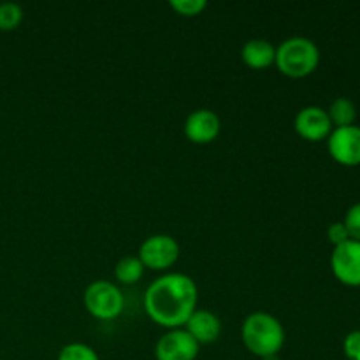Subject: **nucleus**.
<instances>
[{"mask_svg":"<svg viewBox=\"0 0 360 360\" xmlns=\"http://www.w3.org/2000/svg\"><path fill=\"white\" fill-rule=\"evenodd\" d=\"M137 257L144 267L164 271L179 259V245L172 236L155 234L144 239Z\"/></svg>","mask_w":360,"mask_h":360,"instance_id":"5","label":"nucleus"},{"mask_svg":"<svg viewBox=\"0 0 360 360\" xmlns=\"http://www.w3.org/2000/svg\"><path fill=\"white\" fill-rule=\"evenodd\" d=\"M58 360H101L97 352L84 343H70L60 350Z\"/></svg>","mask_w":360,"mask_h":360,"instance_id":"16","label":"nucleus"},{"mask_svg":"<svg viewBox=\"0 0 360 360\" xmlns=\"http://www.w3.org/2000/svg\"><path fill=\"white\" fill-rule=\"evenodd\" d=\"M83 301L88 313L98 320L116 319L125 306L122 290L115 283L105 280H97L88 285Z\"/></svg>","mask_w":360,"mask_h":360,"instance_id":"4","label":"nucleus"},{"mask_svg":"<svg viewBox=\"0 0 360 360\" xmlns=\"http://www.w3.org/2000/svg\"><path fill=\"white\" fill-rule=\"evenodd\" d=\"M185 329L199 345H210L220 338L221 322L210 309H195L186 320Z\"/></svg>","mask_w":360,"mask_h":360,"instance_id":"11","label":"nucleus"},{"mask_svg":"<svg viewBox=\"0 0 360 360\" xmlns=\"http://www.w3.org/2000/svg\"><path fill=\"white\" fill-rule=\"evenodd\" d=\"M171 7L183 16H197L207 7L206 0H171Z\"/></svg>","mask_w":360,"mask_h":360,"instance_id":"17","label":"nucleus"},{"mask_svg":"<svg viewBox=\"0 0 360 360\" xmlns=\"http://www.w3.org/2000/svg\"><path fill=\"white\" fill-rule=\"evenodd\" d=\"M274 63L288 77L309 76L320 63L319 46L308 37H288L276 48Z\"/></svg>","mask_w":360,"mask_h":360,"instance_id":"3","label":"nucleus"},{"mask_svg":"<svg viewBox=\"0 0 360 360\" xmlns=\"http://www.w3.org/2000/svg\"><path fill=\"white\" fill-rule=\"evenodd\" d=\"M200 345L186 333V329H171L160 336L155 347L157 360H195Z\"/></svg>","mask_w":360,"mask_h":360,"instance_id":"7","label":"nucleus"},{"mask_svg":"<svg viewBox=\"0 0 360 360\" xmlns=\"http://www.w3.org/2000/svg\"><path fill=\"white\" fill-rule=\"evenodd\" d=\"M243 62L252 69H266L276 58V46L267 39H250L241 49Z\"/></svg>","mask_w":360,"mask_h":360,"instance_id":"12","label":"nucleus"},{"mask_svg":"<svg viewBox=\"0 0 360 360\" xmlns=\"http://www.w3.org/2000/svg\"><path fill=\"white\" fill-rule=\"evenodd\" d=\"M327 115H329L333 127L341 129V127L354 125L355 118H357V109H355V104L350 98L340 97L330 104Z\"/></svg>","mask_w":360,"mask_h":360,"instance_id":"13","label":"nucleus"},{"mask_svg":"<svg viewBox=\"0 0 360 360\" xmlns=\"http://www.w3.org/2000/svg\"><path fill=\"white\" fill-rule=\"evenodd\" d=\"M327 238H329V241L333 243L334 246H340L343 245V243L350 241V234H348L343 221H336V224L330 225V227L327 229Z\"/></svg>","mask_w":360,"mask_h":360,"instance_id":"20","label":"nucleus"},{"mask_svg":"<svg viewBox=\"0 0 360 360\" xmlns=\"http://www.w3.org/2000/svg\"><path fill=\"white\" fill-rule=\"evenodd\" d=\"M343 350L348 360H360V330H352L343 341Z\"/></svg>","mask_w":360,"mask_h":360,"instance_id":"19","label":"nucleus"},{"mask_svg":"<svg viewBox=\"0 0 360 360\" xmlns=\"http://www.w3.org/2000/svg\"><path fill=\"white\" fill-rule=\"evenodd\" d=\"M146 267L143 266V262L139 260L137 255H129L123 257L116 262L115 266V276L120 283L123 285H134L136 281H139L143 278V273Z\"/></svg>","mask_w":360,"mask_h":360,"instance_id":"14","label":"nucleus"},{"mask_svg":"<svg viewBox=\"0 0 360 360\" xmlns=\"http://www.w3.org/2000/svg\"><path fill=\"white\" fill-rule=\"evenodd\" d=\"M221 122L211 109H197L190 112L185 122V136L195 144H207L218 137Z\"/></svg>","mask_w":360,"mask_h":360,"instance_id":"10","label":"nucleus"},{"mask_svg":"<svg viewBox=\"0 0 360 360\" xmlns=\"http://www.w3.org/2000/svg\"><path fill=\"white\" fill-rule=\"evenodd\" d=\"M241 338L245 347L257 357L278 355L285 343V329L280 320L271 313L255 311L243 322Z\"/></svg>","mask_w":360,"mask_h":360,"instance_id":"2","label":"nucleus"},{"mask_svg":"<svg viewBox=\"0 0 360 360\" xmlns=\"http://www.w3.org/2000/svg\"><path fill=\"white\" fill-rule=\"evenodd\" d=\"M197 299L199 290L188 274L167 273L146 288L144 309L158 326L179 329L197 309Z\"/></svg>","mask_w":360,"mask_h":360,"instance_id":"1","label":"nucleus"},{"mask_svg":"<svg viewBox=\"0 0 360 360\" xmlns=\"http://www.w3.org/2000/svg\"><path fill=\"white\" fill-rule=\"evenodd\" d=\"M23 20V9L16 2L0 4V30H14Z\"/></svg>","mask_w":360,"mask_h":360,"instance_id":"15","label":"nucleus"},{"mask_svg":"<svg viewBox=\"0 0 360 360\" xmlns=\"http://www.w3.org/2000/svg\"><path fill=\"white\" fill-rule=\"evenodd\" d=\"M330 267L338 280L347 287H360V241L343 243L334 246Z\"/></svg>","mask_w":360,"mask_h":360,"instance_id":"6","label":"nucleus"},{"mask_svg":"<svg viewBox=\"0 0 360 360\" xmlns=\"http://www.w3.org/2000/svg\"><path fill=\"white\" fill-rule=\"evenodd\" d=\"M294 127L299 136L304 137L306 141H313V143L329 137L334 129L327 111L319 105L302 108L295 116Z\"/></svg>","mask_w":360,"mask_h":360,"instance_id":"9","label":"nucleus"},{"mask_svg":"<svg viewBox=\"0 0 360 360\" xmlns=\"http://www.w3.org/2000/svg\"><path fill=\"white\" fill-rule=\"evenodd\" d=\"M345 227H347L350 239L354 241H360V202L354 204L350 210L347 211V217H345Z\"/></svg>","mask_w":360,"mask_h":360,"instance_id":"18","label":"nucleus"},{"mask_svg":"<svg viewBox=\"0 0 360 360\" xmlns=\"http://www.w3.org/2000/svg\"><path fill=\"white\" fill-rule=\"evenodd\" d=\"M329 153L341 165H360V127L333 129L327 137Z\"/></svg>","mask_w":360,"mask_h":360,"instance_id":"8","label":"nucleus"}]
</instances>
